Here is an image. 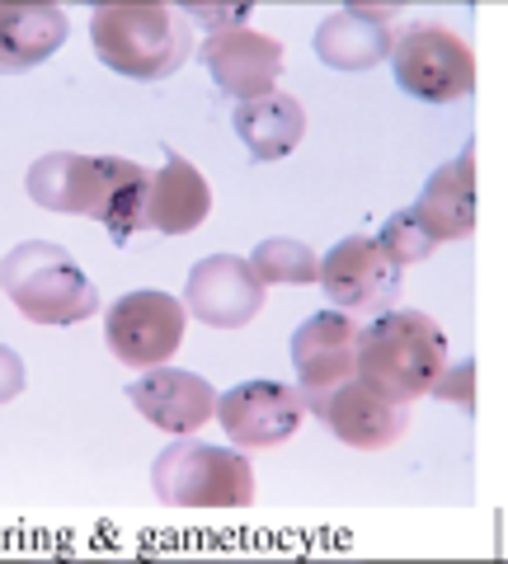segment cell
I'll return each mask as SVG.
<instances>
[{"label":"cell","mask_w":508,"mask_h":564,"mask_svg":"<svg viewBox=\"0 0 508 564\" xmlns=\"http://www.w3.org/2000/svg\"><path fill=\"white\" fill-rule=\"evenodd\" d=\"M198 62L207 66V76L221 85V95H231L236 104H250V99H264L278 90L288 52H283V43L259 29H231V33H213V39L203 43Z\"/></svg>","instance_id":"12"},{"label":"cell","mask_w":508,"mask_h":564,"mask_svg":"<svg viewBox=\"0 0 508 564\" xmlns=\"http://www.w3.org/2000/svg\"><path fill=\"white\" fill-rule=\"evenodd\" d=\"M292 367L306 400L358 377V321H348L344 311H315L292 334Z\"/></svg>","instance_id":"13"},{"label":"cell","mask_w":508,"mask_h":564,"mask_svg":"<svg viewBox=\"0 0 508 564\" xmlns=\"http://www.w3.org/2000/svg\"><path fill=\"white\" fill-rule=\"evenodd\" d=\"M414 217L437 245L476 231V151L466 147L457 161L433 170V180L424 184V193L414 203Z\"/></svg>","instance_id":"16"},{"label":"cell","mask_w":508,"mask_h":564,"mask_svg":"<svg viewBox=\"0 0 508 564\" xmlns=\"http://www.w3.org/2000/svg\"><path fill=\"white\" fill-rule=\"evenodd\" d=\"M184 306H188V315H198V321L213 329H245L264 311V278L240 254L198 259L194 269H188Z\"/></svg>","instance_id":"11"},{"label":"cell","mask_w":508,"mask_h":564,"mask_svg":"<svg viewBox=\"0 0 508 564\" xmlns=\"http://www.w3.org/2000/svg\"><path fill=\"white\" fill-rule=\"evenodd\" d=\"M128 395L155 429L180 433V437L198 433L217 414V391L198 372H184V367H151L142 381H132Z\"/></svg>","instance_id":"15"},{"label":"cell","mask_w":508,"mask_h":564,"mask_svg":"<svg viewBox=\"0 0 508 564\" xmlns=\"http://www.w3.org/2000/svg\"><path fill=\"white\" fill-rule=\"evenodd\" d=\"M155 499L165 508H188V513H236L255 503V466L245 452L207 447V443H170L151 466Z\"/></svg>","instance_id":"4"},{"label":"cell","mask_w":508,"mask_h":564,"mask_svg":"<svg viewBox=\"0 0 508 564\" xmlns=\"http://www.w3.org/2000/svg\"><path fill=\"white\" fill-rule=\"evenodd\" d=\"M72 20L62 6H6L0 10V62L6 70H29L66 43Z\"/></svg>","instance_id":"19"},{"label":"cell","mask_w":508,"mask_h":564,"mask_svg":"<svg viewBox=\"0 0 508 564\" xmlns=\"http://www.w3.org/2000/svg\"><path fill=\"white\" fill-rule=\"evenodd\" d=\"M381 250H387L400 269H406V263H424L433 250H437V240L424 231V226H419V217H414V207L410 212H396V217L381 226Z\"/></svg>","instance_id":"21"},{"label":"cell","mask_w":508,"mask_h":564,"mask_svg":"<svg viewBox=\"0 0 508 564\" xmlns=\"http://www.w3.org/2000/svg\"><path fill=\"white\" fill-rule=\"evenodd\" d=\"M321 288L329 302L354 315H381L400 292V263L372 236H348L321 259Z\"/></svg>","instance_id":"10"},{"label":"cell","mask_w":508,"mask_h":564,"mask_svg":"<svg viewBox=\"0 0 508 564\" xmlns=\"http://www.w3.org/2000/svg\"><path fill=\"white\" fill-rule=\"evenodd\" d=\"M250 263H255V273L264 278V288H311V282H321V259H315V250L302 240H288V236L264 240L250 254Z\"/></svg>","instance_id":"20"},{"label":"cell","mask_w":508,"mask_h":564,"mask_svg":"<svg viewBox=\"0 0 508 564\" xmlns=\"http://www.w3.org/2000/svg\"><path fill=\"white\" fill-rule=\"evenodd\" d=\"M433 395L437 400H447V404H457V410H476V362H452L443 377H437L433 386Z\"/></svg>","instance_id":"22"},{"label":"cell","mask_w":508,"mask_h":564,"mask_svg":"<svg viewBox=\"0 0 508 564\" xmlns=\"http://www.w3.org/2000/svg\"><path fill=\"white\" fill-rule=\"evenodd\" d=\"M447 372V334L424 311H381L358 329V377L396 404L433 395Z\"/></svg>","instance_id":"1"},{"label":"cell","mask_w":508,"mask_h":564,"mask_svg":"<svg viewBox=\"0 0 508 564\" xmlns=\"http://www.w3.org/2000/svg\"><path fill=\"white\" fill-rule=\"evenodd\" d=\"M95 57L128 80H165L194 57V29L174 6H95Z\"/></svg>","instance_id":"2"},{"label":"cell","mask_w":508,"mask_h":564,"mask_svg":"<svg viewBox=\"0 0 508 564\" xmlns=\"http://www.w3.org/2000/svg\"><path fill=\"white\" fill-rule=\"evenodd\" d=\"M396 52V6H344L315 29V57L335 70H372Z\"/></svg>","instance_id":"14"},{"label":"cell","mask_w":508,"mask_h":564,"mask_svg":"<svg viewBox=\"0 0 508 564\" xmlns=\"http://www.w3.org/2000/svg\"><path fill=\"white\" fill-rule=\"evenodd\" d=\"M306 410L339 437L344 447L358 452H381L396 447L410 433V404H396L381 391H372L363 377H348L329 395H311Z\"/></svg>","instance_id":"8"},{"label":"cell","mask_w":508,"mask_h":564,"mask_svg":"<svg viewBox=\"0 0 508 564\" xmlns=\"http://www.w3.org/2000/svg\"><path fill=\"white\" fill-rule=\"evenodd\" d=\"M396 85L424 104H452L476 90V52L447 24H414L391 52Z\"/></svg>","instance_id":"5"},{"label":"cell","mask_w":508,"mask_h":564,"mask_svg":"<svg viewBox=\"0 0 508 564\" xmlns=\"http://www.w3.org/2000/svg\"><path fill=\"white\" fill-rule=\"evenodd\" d=\"M122 155H76V151H52L29 170V198L43 212H66V217H104V203L114 193Z\"/></svg>","instance_id":"9"},{"label":"cell","mask_w":508,"mask_h":564,"mask_svg":"<svg viewBox=\"0 0 508 564\" xmlns=\"http://www.w3.org/2000/svg\"><path fill=\"white\" fill-rule=\"evenodd\" d=\"M302 414H306L302 386H283L269 377L240 381L217 400L221 429L240 452H269L292 443L296 429H302Z\"/></svg>","instance_id":"7"},{"label":"cell","mask_w":508,"mask_h":564,"mask_svg":"<svg viewBox=\"0 0 508 564\" xmlns=\"http://www.w3.org/2000/svg\"><path fill=\"white\" fill-rule=\"evenodd\" d=\"M236 137L245 141V151L255 161H283V155L296 151V141L306 137V109L292 95L273 90L264 99L236 104Z\"/></svg>","instance_id":"18"},{"label":"cell","mask_w":508,"mask_h":564,"mask_svg":"<svg viewBox=\"0 0 508 564\" xmlns=\"http://www.w3.org/2000/svg\"><path fill=\"white\" fill-rule=\"evenodd\" d=\"M184 325H188V306L174 302L170 292H128L118 296L104 315V339L109 352L128 367H165L184 344Z\"/></svg>","instance_id":"6"},{"label":"cell","mask_w":508,"mask_h":564,"mask_svg":"<svg viewBox=\"0 0 508 564\" xmlns=\"http://www.w3.org/2000/svg\"><path fill=\"white\" fill-rule=\"evenodd\" d=\"M184 14H188V20H203L207 29H217V33H231V29H245L240 20H250V0H231V6H207V0H188Z\"/></svg>","instance_id":"23"},{"label":"cell","mask_w":508,"mask_h":564,"mask_svg":"<svg viewBox=\"0 0 508 564\" xmlns=\"http://www.w3.org/2000/svg\"><path fill=\"white\" fill-rule=\"evenodd\" d=\"M207 212H213V188L203 170L170 151L165 165L151 174V226L165 236H188L207 221Z\"/></svg>","instance_id":"17"},{"label":"cell","mask_w":508,"mask_h":564,"mask_svg":"<svg viewBox=\"0 0 508 564\" xmlns=\"http://www.w3.org/2000/svg\"><path fill=\"white\" fill-rule=\"evenodd\" d=\"M10 306L33 325H80L99 306L95 282L80 273V263L52 240L14 245L0 263Z\"/></svg>","instance_id":"3"}]
</instances>
